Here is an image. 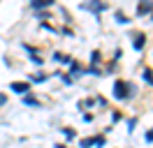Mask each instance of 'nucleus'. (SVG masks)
I'll return each instance as SVG.
<instances>
[{"label":"nucleus","mask_w":153,"mask_h":148,"mask_svg":"<svg viewBox=\"0 0 153 148\" xmlns=\"http://www.w3.org/2000/svg\"><path fill=\"white\" fill-rule=\"evenodd\" d=\"M114 95H116V100H128L130 95H134V86H130V83H125V81H116L114 83Z\"/></svg>","instance_id":"f257e3e1"},{"label":"nucleus","mask_w":153,"mask_h":148,"mask_svg":"<svg viewBox=\"0 0 153 148\" xmlns=\"http://www.w3.org/2000/svg\"><path fill=\"white\" fill-rule=\"evenodd\" d=\"M12 90L19 92V95H26V92L30 90V86H28V83H21V81H14V83H12Z\"/></svg>","instance_id":"f03ea898"},{"label":"nucleus","mask_w":153,"mask_h":148,"mask_svg":"<svg viewBox=\"0 0 153 148\" xmlns=\"http://www.w3.org/2000/svg\"><path fill=\"white\" fill-rule=\"evenodd\" d=\"M149 12H151V0H142V2H139V7H137V14L144 16V14H149Z\"/></svg>","instance_id":"7ed1b4c3"},{"label":"nucleus","mask_w":153,"mask_h":148,"mask_svg":"<svg viewBox=\"0 0 153 148\" xmlns=\"http://www.w3.org/2000/svg\"><path fill=\"white\" fill-rule=\"evenodd\" d=\"M134 49H137V51H142V49H144V35H137V39H134Z\"/></svg>","instance_id":"20e7f679"},{"label":"nucleus","mask_w":153,"mask_h":148,"mask_svg":"<svg viewBox=\"0 0 153 148\" xmlns=\"http://www.w3.org/2000/svg\"><path fill=\"white\" fill-rule=\"evenodd\" d=\"M44 5H51V0H33V7H44Z\"/></svg>","instance_id":"39448f33"},{"label":"nucleus","mask_w":153,"mask_h":148,"mask_svg":"<svg viewBox=\"0 0 153 148\" xmlns=\"http://www.w3.org/2000/svg\"><path fill=\"white\" fill-rule=\"evenodd\" d=\"M144 81H146V83H153V72H151V70H146V72H144Z\"/></svg>","instance_id":"423d86ee"},{"label":"nucleus","mask_w":153,"mask_h":148,"mask_svg":"<svg viewBox=\"0 0 153 148\" xmlns=\"http://www.w3.org/2000/svg\"><path fill=\"white\" fill-rule=\"evenodd\" d=\"M56 60H60V63H72L70 56H63V53H56Z\"/></svg>","instance_id":"0eeeda50"},{"label":"nucleus","mask_w":153,"mask_h":148,"mask_svg":"<svg viewBox=\"0 0 153 148\" xmlns=\"http://www.w3.org/2000/svg\"><path fill=\"white\" fill-rule=\"evenodd\" d=\"M23 102H26V104H30V107H37V104H39V102H37V100H33V97H26Z\"/></svg>","instance_id":"6e6552de"},{"label":"nucleus","mask_w":153,"mask_h":148,"mask_svg":"<svg viewBox=\"0 0 153 148\" xmlns=\"http://www.w3.org/2000/svg\"><path fill=\"white\" fill-rule=\"evenodd\" d=\"M146 141H153V130H151V132H146Z\"/></svg>","instance_id":"1a4fd4ad"},{"label":"nucleus","mask_w":153,"mask_h":148,"mask_svg":"<svg viewBox=\"0 0 153 148\" xmlns=\"http://www.w3.org/2000/svg\"><path fill=\"white\" fill-rule=\"evenodd\" d=\"M5 102H7V97H5V95H0V104H5Z\"/></svg>","instance_id":"9d476101"}]
</instances>
